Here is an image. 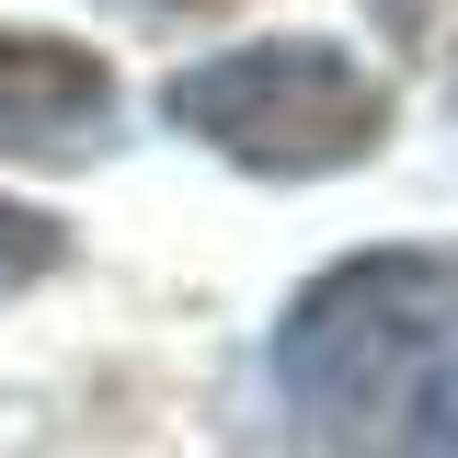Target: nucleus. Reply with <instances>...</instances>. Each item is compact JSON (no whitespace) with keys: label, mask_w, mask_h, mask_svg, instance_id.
Returning a JSON list of instances; mask_svg holds the SVG:
<instances>
[{"label":"nucleus","mask_w":458,"mask_h":458,"mask_svg":"<svg viewBox=\"0 0 458 458\" xmlns=\"http://www.w3.org/2000/svg\"><path fill=\"white\" fill-rule=\"evenodd\" d=\"M447 333H458V252H355L286 298L276 390L298 401V424L321 447L378 458L412 436Z\"/></svg>","instance_id":"1"},{"label":"nucleus","mask_w":458,"mask_h":458,"mask_svg":"<svg viewBox=\"0 0 458 458\" xmlns=\"http://www.w3.org/2000/svg\"><path fill=\"white\" fill-rule=\"evenodd\" d=\"M161 114L183 138H207L218 161L276 172V183H310V172H344L390 138V92L355 69L344 47H310V35H276V47H229L195 57L161 81Z\"/></svg>","instance_id":"2"},{"label":"nucleus","mask_w":458,"mask_h":458,"mask_svg":"<svg viewBox=\"0 0 458 458\" xmlns=\"http://www.w3.org/2000/svg\"><path fill=\"white\" fill-rule=\"evenodd\" d=\"M114 126V69L69 35H0V161H81Z\"/></svg>","instance_id":"3"},{"label":"nucleus","mask_w":458,"mask_h":458,"mask_svg":"<svg viewBox=\"0 0 458 458\" xmlns=\"http://www.w3.org/2000/svg\"><path fill=\"white\" fill-rule=\"evenodd\" d=\"M57 218H35V207H0V298H23V286H47L57 276Z\"/></svg>","instance_id":"4"},{"label":"nucleus","mask_w":458,"mask_h":458,"mask_svg":"<svg viewBox=\"0 0 458 458\" xmlns=\"http://www.w3.org/2000/svg\"><path fill=\"white\" fill-rule=\"evenodd\" d=\"M412 447H424V458H458V378H447V390H424V424H412Z\"/></svg>","instance_id":"5"},{"label":"nucleus","mask_w":458,"mask_h":458,"mask_svg":"<svg viewBox=\"0 0 458 458\" xmlns=\"http://www.w3.org/2000/svg\"><path fill=\"white\" fill-rule=\"evenodd\" d=\"M390 23H401V35H412V23H424V0H390Z\"/></svg>","instance_id":"6"},{"label":"nucleus","mask_w":458,"mask_h":458,"mask_svg":"<svg viewBox=\"0 0 458 458\" xmlns=\"http://www.w3.org/2000/svg\"><path fill=\"white\" fill-rule=\"evenodd\" d=\"M161 12H218V0H161Z\"/></svg>","instance_id":"7"}]
</instances>
